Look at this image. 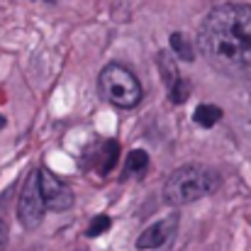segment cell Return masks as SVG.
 <instances>
[{"label": "cell", "mask_w": 251, "mask_h": 251, "mask_svg": "<svg viewBox=\"0 0 251 251\" xmlns=\"http://www.w3.org/2000/svg\"><path fill=\"white\" fill-rule=\"evenodd\" d=\"M188 95H190V83H188L185 78H178L176 83L168 88V98H171V102H176V105L185 102Z\"/></svg>", "instance_id": "11"}, {"label": "cell", "mask_w": 251, "mask_h": 251, "mask_svg": "<svg viewBox=\"0 0 251 251\" xmlns=\"http://www.w3.org/2000/svg\"><path fill=\"white\" fill-rule=\"evenodd\" d=\"M176 229H178V215H168V217H161L159 222L149 225V227H147V229L139 234V239H137V249H142V251H147V249H161L164 244H168V242L173 239Z\"/></svg>", "instance_id": "6"}, {"label": "cell", "mask_w": 251, "mask_h": 251, "mask_svg": "<svg viewBox=\"0 0 251 251\" xmlns=\"http://www.w3.org/2000/svg\"><path fill=\"white\" fill-rule=\"evenodd\" d=\"M220 185V176L207 166L190 164V166L176 168L168 176L164 185V198L171 205H188L205 195H212Z\"/></svg>", "instance_id": "2"}, {"label": "cell", "mask_w": 251, "mask_h": 251, "mask_svg": "<svg viewBox=\"0 0 251 251\" xmlns=\"http://www.w3.org/2000/svg\"><path fill=\"white\" fill-rule=\"evenodd\" d=\"M47 207L42 202V195H39V180H37V171H32L22 185V193H20V202H17V220L25 229H34L39 227L42 217H44Z\"/></svg>", "instance_id": "5"}, {"label": "cell", "mask_w": 251, "mask_h": 251, "mask_svg": "<svg viewBox=\"0 0 251 251\" xmlns=\"http://www.w3.org/2000/svg\"><path fill=\"white\" fill-rule=\"evenodd\" d=\"M193 120H195L200 127H215V125L222 120V110H220L217 105L202 102V105H198V110H195Z\"/></svg>", "instance_id": "7"}, {"label": "cell", "mask_w": 251, "mask_h": 251, "mask_svg": "<svg viewBox=\"0 0 251 251\" xmlns=\"http://www.w3.org/2000/svg\"><path fill=\"white\" fill-rule=\"evenodd\" d=\"M198 47L202 56L225 76H251V7L222 2L200 25Z\"/></svg>", "instance_id": "1"}, {"label": "cell", "mask_w": 251, "mask_h": 251, "mask_svg": "<svg viewBox=\"0 0 251 251\" xmlns=\"http://www.w3.org/2000/svg\"><path fill=\"white\" fill-rule=\"evenodd\" d=\"M98 88H100V95L112 102L115 107H122V110H132L142 102V83L139 78L125 69L122 64H110L100 71V78H98Z\"/></svg>", "instance_id": "3"}, {"label": "cell", "mask_w": 251, "mask_h": 251, "mask_svg": "<svg viewBox=\"0 0 251 251\" xmlns=\"http://www.w3.org/2000/svg\"><path fill=\"white\" fill-rule=\"evenodd\" d=\"M2 127H5V117L0 115V129H2Z\"/></svg>", "instance_id": "14"}, {"label": "cell", "mask_w": 251, "mask_h": 251, "mask_svg": "<svg viewBox=\"0 0 251 251\" xmlns=\"http://www.w3.org/2000/svg\"><path fill=\"white\" fill-rule=\"evenodd\" d=\"M159 69H161V76H164V81H166V88L176 83L180 76H178V69H176V61H173V56L168 54V51H161L159 54Z\"/></svg>", "instance_id": "8"}, {"label": "cell", "mask_w": 251, "mask_h": 251, "mask_svg": "<svg viewBox=\"0 0 251 251\" xmlns=\"http://www.w3.org/2000/svg\"><path fill=\"white\" fill-rule=\"evenodd\" d=\"M149 168V154L142 149H134L127 159V173H144Z\"/></svg>", "instance_id": "10"}, {"label": "cell", "mask_w": 251, "mask_h": 251, "mask_svg": "<svg viewBox=\"0 0 251 251\" xmlns=\"http://www.w3.org/2000/svg\"><path fill=\"white\" fill-rule=\"evenodd\" d=\"M37 180H39V195L47 210L54 212H64L69 207H74V190L69 183H64L59 176H54L49 168H39L37 171Z\"/></svg>", "instance_id": "4"}, {"label": "cell", "mask_w": 251, "mask_h": 251, "mask_svg": "<svg viewBox=\"0 0 251 251\" xmlns=\"http://www.w3.org/2000/svg\"><path fill=\"white\" fill-rule=\"evenodd\" d=\"M5 247H7V222L0 215V251H5Z\"/></svg>", "instance_id": "13"}, {"label": "cell", "mask_w": 251, "mask_h": 251, "mask_svg": "<svg viewBox=\"0 0 251 251\" xmlns=\"http://www.w3.org/2000/svg\"><path fill=\"white\" fill-rule=\"evenodd\" d=\"M171 49L178 54V59H183V61H193L195 59V51H193V47H190V42L180 34V32H173L171 34Z\"/></svg>", "instance_id": "9"}, {"label": "cell", "mask_w": 251, "mask_h": 251, "mask_svg": "<svg viewBox=\"0 0 251 251\" xmlns=\"http://www.w3.org/2000/svg\"><path fill=\"white\" fill-rule=\"evenodd\" d=\"M110 225H112V220H110L107 215H98V217L90 222V227H88V237H100L105 229H110Z\"/></svg>", "instance_id": "12"}]
</instances>
